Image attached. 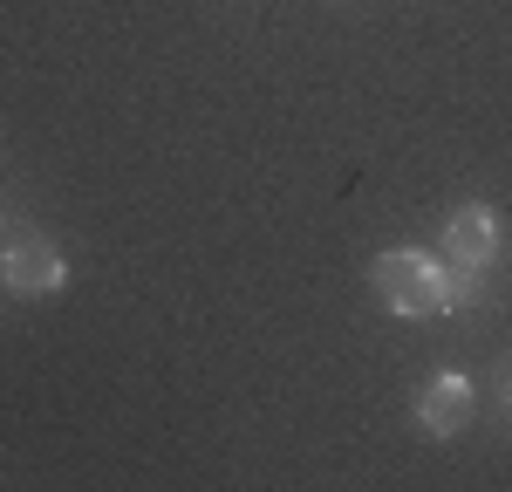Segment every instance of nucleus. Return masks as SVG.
Masks as SVG:
<instances>
[{
    "instance_id": "obj_2",
    "label": "nucleus",
    "mask_w": 512,
    "mask_h": 492,
    "mask_svg": "<svg viewBox=\"0 0 512 492\" xmlns=\"http://www.w3.org/2000/svg\"><path fill=\"white\" fill-rule=\"evenodd\" d=\"M499 253H506V219L492 212V205H458L451 219H444V260L451 267H472V274H492L499 267Z\"/></svg>"
},
{
    "instance_id": "obj_4",
    "label": "nucleus",
    "mask_w": 512,
    "mask_h": 492,
    "mask_svg": "<svg viewBox=\"0 0 512 492\" xmlns=\"http://www.w3.org/2000/svg\"><path fill=\"white\" fill-rule=\"evenodd\" d=\"M478 410V390L472 376H458V369H444V376H431L424 390H417V424H424V438H458L465 424H472Z\"/></svg>"
},
{
    "instance_id": "obj_1",
    "label": "nucleus",
    "mask_w": 512,
    "mask_h": 492,
    "mask_svg": "<svg viewBox=\"0 0 512 492\" xmlns=\"http://www.w3.org/2000/svg\"><path fill=\"white\" fill-rule=\"evenodd\" d=\"M376 294L403 322L451 315V267H444V253H424V246H390V253H376Z\"/></svg>"
},
{
    "instance_id": "obj_3",
    "label": "nucleus",
    "mask_w": 512,
    "mask_h": 492,
    "mask_svg": "<svg viewBox=\"0 0 512 492\" xmlns=\"http://www.w3.org/2000/svg\"><path fill=\"white\" fill-rule=\"evenodd\" d=\"M0 281H7V294H21V301L62 294V287H69V253H62L55 240H35V233H21V240L0 253Z\"/></svg>"
}]
</instances>
